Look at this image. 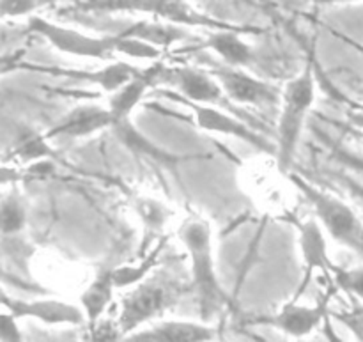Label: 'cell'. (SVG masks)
Segmentation results:
<instances>
[{
    "label": "cell",
    "mask_w": 363,
    "mask_h": 342,
    "mask_svg": "<svg viewBox=\"0 0 363 342\" xmlns=\"http://www.w3.org/2000/svg\"><path fill=\"white\" fill-rule=\"evenodd\" d=\"M167 247V238L160 236L156 240V243H152L147 250L144 252V255L140 258V261L137 265H126V266H116L112 268V279L116 289H124V287H131L133 284L140 282L142 279L149 275L155 268H158L160 263H162L163 250Z\"/></svg>",
    "instance_id": "19"
},
{
    "label": "cell",
    "mask_w": 363,
    "mask_h": 342,
    "mask_svg": "<svg viewBox=\"0 0 363 342\" xmlns=\"http://www.w3.org/2000/svg\"><path fill=\"white\" fill-rule=\"evenodd\" d=\"M350 297V294H347ZM351 298V309L350 311H339V312H330L337 321L342 323L344 326L351 330L354 337L358 341H363V302L358 300V298Z\"/></svg>",
    "instance_id": "26"
},
{
    "label": "cell",
    "mask_w": 363,
    "mask_h": 342,
    "mask_svg": "<svg viewBox=\"0 0 363 342\" xmlns=\"http://www.w3.org/2000/svg\"><path fill=\"white\" fill-rule=\"evenodd\" d=\"M163 96H167V98L174 99V101L186 106L201 130L211 131V133L229 135V137L240 138V140L247 142V144H252L254 148H257L259 151H266L275 155V144H269V142L259 133L257 128H255L254 124H248V121L241 119V117L238 116H233L230 112L218 109V106L195 103L191 101V99L183 98V96H179L177 92L167 91L163 92Z\"/></svg>",
    "instance_id": "8"
},
{
    "label": "cell",
    "mask_w": 363,
    "mask_h": 342,
    "mask_svg": "<svg viewBox=\"0 0 363 342\" xmlns=\"http://www.w3.org/2000/svg\"><path fill=\"white\" fill-rule=\"evenodd\" d=\"M319 137H321L323 140L328 144L330 151H332V158L335 160L337 163H340L342 167H347V169L354 170V172L363 174V156H358V155H354V153L347 151V149L340 148V145L332 144V142H330V138L326 137V135L319 133Z\"/></svg>",
    "instance_id": "27"
},
{
    "label": "cell",
    "mask_w": 363,
    "mask_h": 342,
    "mask_svg": "<svg viewBox=\"0 0 363 342\" xmlns=\"http://www.w3.org/2000/svg\"><path fill=\"white\" fill-rule=\"evenodd\" d=\"M23 50H16V52H6L0 53V75L13 71L20 66V60L23 59Z\"/></svg>",
    "instance_id": "32"
},
{
    "label": "cell",
    "mask_w": 363,
    "mask_h": 342,
    "mask_svg": "<svg viewBox=\"0 0 363 342\" xmlns=\"http://www.w3.org/2000/svg\"><path fill=\"white\" fill-rule=\"evenodd\" d=\"M218 336L215 326H209V323H194V321H160L147 326L144 330H135L124 339L130 341H170V342H202L213 341Z\"/></svg>",
    "instance_id": "15"
},
{
    "label": "cell",
    "mask_w": 363,
    "mask_h": 342,
    "mask_svg": "<svg viewBox=\"0 0 363 342\" xmlns=\"http://www.w3.org/2000/svg\"><path fill=\"white\" fill-rule=\"evenodd\" d=\"M123 38L138 39V41L149 43L152 46H158L160 50H167L174 43H181L190 39V31L183 25L170 23V21L162 20H140L128 25L123 31L116 32Z\"/></svg>",
    "instance_id": "16"
},
{
    "label": "cell",
    "mask_w": 363,
    "mask_h": 342,
    "mask_svg": "<svg viewBox=\"0 0 363 342\" xmlns=\"http://www.w3.org/2000/svg\"><path fill=\"white\" fill-rule=\"evenodd\" d=\"M294 227L298 231V241H300V252L301 261H303V273H301V282L298 286L296 293H294L293 300L298 302L307 287L311 286L314 272H323L328 279H332L333 263L330 261L328 255V245H326V238L323 234L321 224L315 219L308 220H294Z\"/></svg>",
    "instance_id": "11"
},
{
    "label": "cell",
    "mask_w": 363,
    "mask_h": 342,
    "mask_svg": "<svg viewBox=\"0 0 363 342\" xmlns=\"http://www.w3.org/2000/svg\"><path fill=\"white\" fill-rule=\"evenodd\" d=\"M113 291H116V286H113L112 268H105L94 277L87 289L82 293L80 307L84 311L85 323H89V326H94L105 314L108 305L112 304Z\"/></svg>",
    "instance_id": "18"
},
{
    "label": "cell",
    "mask_w": 363,
    "mask_h": 342,
    "mask_svg": "<svg viewBox=\"0 0 363 342\" xmlns=\"http://www.w3.org/2000/svg\"><path fill=\"white\" fill-rule=\"evenodd\" d=\"M59 0H0V21L11 18L32 16L35 11L55 4Z\"/></svg>",
    "instance_id": "25"
},
{
    "label": "cell",
    "mask_w": 363,
    "mask_h": 342,
    "mask_svg": "<svg viewBox=\"0 0 363 342\" xmlns=\"http://www.w3.org/2000/svg\"><path fill=\"white\" fill-rule=\"evenodd\" d=\"M6 293H7V289L4 287L2 280H0V307H2V300H4V297H6Z\"/></svg>",
    "instance_id": "37"
},
{
    "label": "cell",
    "mask_w": 363,
    "mask_h": 342,
    "mask_svg": "<svg viewBox=\"0 0 363 342\" xmlns=\"http://www.w3.org/2000/svg\"><path fill=\"white\" fill-rule=\"evenodd\" d=\"M21 181H25L23 170L0 163V187H11V184L21 183Z\"/></svg>",
    "instance_id": "31"
},
{
    "label": "cell",
    "mask_w": 363,
    "mask_h": 342,
    "mask_svg": "<svg viewBox=\"0 0 363 342\" xmlns=\"http://www.w3.org/2000/svg\"><path fill=\"white\" fill-rule=\"evenodd\" d=\"M59 71V70H55ZM138 67L131 66V64L123 62V60H113V62L106 64L105 67L96 71H80V70H64L59 71V75L67 78H73L78 82H87V84L98 85L105 92H116L117 89L123 87L124 84L131 80L135 75L138 73Z\"/></svg>",
    "instance_id": "17"
},
{
    "label": "cell",
    "mask_w": 363,
    "mask_h": 342,
    "mask_svg": "<svg viewBox=\"0 0 363 342\" xmlns=\"http://www.w3.org/2000/svg\"><path fill=\"white\" fill-rule=\"evenodd\" d=\"M314 4H321V6H335V4H351V2H362V0H311Z\"/></svg>",
    "instance_id": "35"
},
{
    "label": "cell",
    "mask_w": 363,
    "mask_h": 342,
    "mask_svg": "<svg viewBox=\"0 0 363 342\" xmlns=\"http://www.w3.org/2000/svg\"><path fill=\"white\" fill-rule=\"evenodd\" d=\"M227 98L236 105H252V106H273L280 103V91L273 87L268 82L254 77L243 67L234 66H213L208 70Z\"/></svg>",
    "instance_id": "10"
},
{
    "label": "cell",
    "mask_w": 363,
    "mask_h": 342,
    "mask_svg": "<svg viewBox=\"0 0 363 342\" xmlns=\"http://www.w3.org/2000/svg\"><path fill=\"white\" fill-rule=\"evenodd\" d=\"M77 9L84 13H138L155 20L170 21L183 27H199L208 31H240L241 34H259L261 28L236 25L218 20L191 7L186 0H77Z\"/></svg>",
    "instance_id": "4"
},
{
    "label": "cell",
    "mask_w": 363,
    "mask_h": 342,
    "mask_svg": "<svg viewBox=\"0 0 363 342\" xmlns=\"http://www.w3.org/2000/svg\"><path fill=\"white\" fill-rule=\"evenodd\" d=\"M347 128L363 131V106L354 105L347 110Z\"/></svg>",
    "instance_id": "33"
},
{
    "label": "cell",
    "mask_w": 363,
    "mask_h": 342,
    "mask_svg": "<svg viewBox=\"0 0 363 342\" xmlns=\"http://www.w3.org/2000/svg\"><path fill=\"white\" fill-rule=\"evenodd\" d=\"M197 48L211 50L216 55L222 57V60L227 66L243 67V70H247V67L248 70L257 67L259 60H261L259 53L241 39V32L230 31V28L209 31L208 38Z\"/></svg>",
    "instance_id": "14"
},
{
    "label": "cell",
    "mask_w": 363,
    "mask_h": 342,
    "mask_svg": "<svg viewBox=\"0 0 363 342\" xmlns=\"http://www.w3.org/2000/svg\"><path fill=\"white\" fill-rule=\"evenodd\" d=\"M339 177H340V181H342L344 187H346L347 190L351 192V194L357 195L358 199H362V201H363V187H360V184H358L357 181L350 180V177H346V176H339Z\"/></svg>",
    "instance_id": "34"
},
{
    "label": "cell",
    "mask_w": 363,
    "mask_h": 342,
    "mask_svg": "<svg viewBox=\"0 0 363 342\" xmlns=\"http://www.w3.org/2000/svg\"><path fill=\"white\" fill-rule=\"evenodd\" d=\"M25 226H27V209L23 202L18 195H7L0 202V233L11 236L21 233Z\"/></svg>",
    "instance_id": "21"
},
{
    "label": "cell",
    "mask_w": 363,
    "mask_h": 342,
    "mask_svg": "<svg viewBox=\"0 0 363 342\" xmlns=\"http://www.w3.org/2000/svg\"><path fill=\"white\" fill-rule=\"evenodd\" d=\"M291 181L311 202L318 222L325 227L326 233L340 245L363 255V220L354 209L335 195L308 183L300 174L291 172Z\"/></svg>",
    "instance_id": "5"
},
{
    "label": "cell",
    "mask_w": 363,
    "mask_h": 342,
    "mask_svg": "<svg viewBox=\"0 0 363 342\" xmlns=\"http://www.w3.org/2000/svg\"><path fill=\"white\" fill-rule=\"evenodd\" d=\"M158 84L172 85L179 96L191 99L195 103H204V105L218 106L230 114H240L243 119L250 123V117L245 116L240 109H236V103L230 101L216 78L209 71L201 70L195 66H174L167 67L163 64L162 71L158 75Z\"/></svg>",
    "instance_id": "7"
},
{
    "label": "cell",
    "mask_w": 363,
    "mask_h": 342,
    "mask_svg": "<svg viewBox=\"0 0 363 342\" xmlns=\"http://www.w3.org/2000/svg\"><path fill=\"white\" fill-rule=\"evenodd\" d=\"M188 293H191L190 280L181 279L170 270L155 268L145 279L133 284L121 300L117 330L126 337L138 326L162 318L167 311L176 307Z\"/></svg>",
    "instance_id": "2"
},
{
    "label": "cell",
    "mask_w": 363,
    "mask_h": 342,
    "mask_svg": "<svg viewBox=\"0 0 363 342\" xmlns=\"http://www.w3.org/2000/svg\"><path fill=\"white\" fill-rule=\"evenodd\" d=\"M135 208H137L138 216H140L142 224H144V236H142L140 247V252L144 254L160 238V233L165 227L167 220L170 219V209L163 206L162 202L156 201V199L149 197H137Z\"/></svg>",
    "instance_id": "20"
},
{
    "label": "cell",
    "mask_w": 363,
    "mask_h": 342,
    "mask_svg": "<svg viewBox=\"0 0 363 342\" xmlns=\"http://www.w3.org/2000/svg\"><path fill=\"white\" fill-rule=\"evenodd\" d=\"M28 32L38 34L60 53L84 57V59H108L116 53V34L92 35L64 25L50 21L46 18L32 14L27 21Z\"/></svg>",
    "instance_id": "6"
},
{
    "label": "cell",
    "mask_w": 363,
    "mask_h": 342,
    "mask_svg": "<svg viewBox=\"0 0 363 342\" xmlns=\"http://www.w3.org/2000/svg\"><path fill=\"white\" fill-rule=\"evenodd\" d=\"M57 170L55 162L53 158H43V160H35V162L27 163V167L23 169L25 172V181L30 180H45V177L53 176Z\"/></svg>",
    "instance_id": "29"
},
{
    "label": "cell",
    "mask_w": 363,
    "mask_h": 342,
    "mask_svg": "<svg viewBox=\"0 0 363 342\" xmlns=\"http://www.w3.org/2000/svg\"><path fill=\"white\" fill-rule=\"evenodd\" d=\"M11 156L23 163L35 162V160L43 158H55V151L50 148L48 138L45 135H28V137L21 138L16 144V148L11 151Z\"/></svg>",
    "instance_id": "22"
},
{
    "label": "cell",
    "mask_w": 363,
    "mask_h": 342,
    "mask_svg": "<svg viewBox=\"0 0 363 342\" xmlns=\"http://www.w3.org/2000/svg\"><path fill=\"white\" fill-rule=\"evenodd\" d=\"M177 234L190 258L191 293L197 298L202 321L209 323L229 309L236 307L216 273L211 224L201 216L191 215L181 224Z\"/></svg>",
    "instance_id": "1"
},
{
    "label": "cell",
    "mask_w": 363,
    "mask_h": 342,
    "mask_svg": "<svg viewBox=\"0 0 363 342\" xmlns=\"http://www.w3.org/2000/svg\"><path fill=\"white\" fill-rule=\"evenodd\" d=\"M346 128H347V126H346ZM347 131H350V133L353 135V137H357V138H360V140H363V131L353 130V128H347Z\"/></svg>",
    "instance_id": "36"
},
{
    "label": "cell",
    "mask_w": 363,
    "mask_h": 342,
    "mask_svg": "<svg viewBox=\"0 0 363 342\" xmlns=\"http://www.w3.org/2000/svg\"><path fill=\"white\" fill-rule=\"evenodd\" d=\"M315 101V60L308 53L305 66L291 78L280 94V117L277 126L275 158L282 172H289L296 156L305 123Z\"/></svg>",
    "instance_id": "3"
},
{
    "label": "cell",
    "mask_w": 363,
    "mask_h": 342,
    "mask_svg": "<svg viewBox=\"0 0 363 342\" xmlns=\"http://www.w3.org/2000/svg\"><path fill=\"white\" fill-rule=\"evenodd\" d=\"M337 289L335 284H332V289L319 300L314 307H305L298 302L291 300L280 309L279 312L266 316H254V318H247V325L252 326H269V329H277L284 332L286 336L300 337L311 336L326 318H328V305L330 298H332L333 291Z\"/></svg>",
    "instance_id": "9"
},
{
    "label": "cell",
    "mask_w": 363,
    "mask_h": 342,
    "mask_svg": "<svg viewBox=\"0 0 363 342\" xmlns=\"http://www.w3.org/2000/svg\"><path fill=\"white\" fill-rule=\"evenodd\" d=\"M332 282L335 284L337 289H342L350 297L363 302V266L360 268H340L335 265L332 272Z\"/></svg>",
    "instance_id": "23"
},
{
    "label": "cell",
    "mask_w": 363,
    "mask_h": 342,
    "mask_svg": "<svg viewBox=\"0 0 363 342\" xmlns=\"http://www.w3.org/2000/svg\"><path fill=\"white\" fill-rule=\"evenodd\" d=\"M18 321L20 319L16 316H13L6 309H0V341L14 342L23 339V333L18 326Z\"/></svg>",
    "instance_id": "28"
},
{
    "label": "cell",
    "mask_w": 363,
    "mask_h": 342,
    "mask_svg": "<svg viewBox=\"0 0 363 342\" xmlns=\"http://www.w3.org/2000/svg\"><path fill=\"white\" fill-rule=\"evenodd\" d=\"M0 309H6L18 319H38L45 325H82L85 323L82 307L60 300H45V298L25 300V298L11 297L9 293H6Z\"/></svg>",
    "instance_id": "12"
},
{
    "label": "cell",
    "mask_w": 363,
    "mask_h": 342,
    "mask_svg": "<svg viewBox=\"0 0 363 342\" xmlns=\"http://www.w3.org/2000/svg\"><path fill=\"white\" fill-rule=\"evenodd\" d=\"M116 53H124L128 57H135V59H145V60H158L162 59L163 50L158 46H152L149 43L138 41V39L123 38V35L116 34Z\"/></svg>",
    "instance_id": "24"
},
{
    "label": "cell",
    "mask_w": 363,
    "mask_h": 342,
    "mask_svg": "<svg viewBox=\"0 0 363 342\" xmlns=\"http://www.w3.org/2000/svg\"><path fill=\"white\" fill-rule=\"evenodd\" d=\"M0 280H2L4 284H9V286H14L16 289H21V291H27V293H46L45 287H41L39 284H30L27 282V280L20 279V277L13 275V273L6 272V270L0 266Z\"/></svg>",
    "instance_id": "30"
},
{
    "label": "cell",
    "mask_w": 363,
    "mask_h": 342,
    "mask_svg": "<svg viewBox=\"0 0 363 342\" xmlns=\"http://www.w3.org/2000/svg\"><path fill=\"white\" fill-rule=\"evenodd\" d=\"M112 126V114L108 106L78 105L64 114L55 124L46 130L48 140L52 138H84Z\"/></svg>",
    "instance_id": "13"
}]
</instances>
